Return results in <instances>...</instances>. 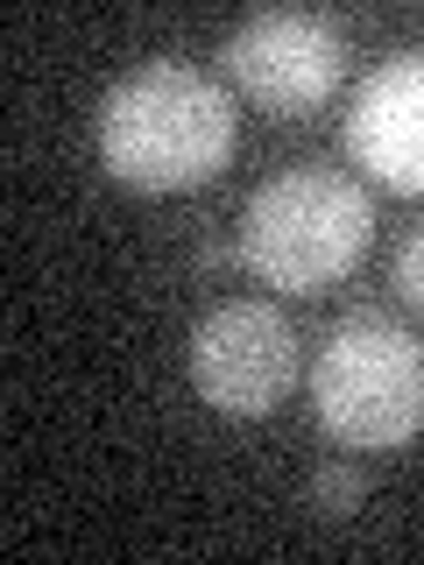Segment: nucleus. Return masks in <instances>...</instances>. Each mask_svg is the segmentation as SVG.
<instances>
[{
    "mask_svg": "<svg viewBox=\"0 0 424 565\" xmlns=\"http://www.w3.org/2000/svg\"><path fill=\"white\" fill-rule=\"evenodd\" d=\"M234 156V99L199 64H141L99 99V163L128 191L212 184Z\"/></svg>",
    "mask_w": 424,
    "mask_h": 565,
    "instance_id": "f257e3e1",
    "label": "nucleus"
},
{
    "mask_svg": "<svg viewBox=\"0 0 424 565\" xmlns=\"http://www.w3.org/2000/svg\"><path fill=\"white\" fill-rule=\"evenodd\" d=\"M311 509H318V516H332V523H340V516H353V509H361L368 502V473L361 467H353V459H326V467H318L311 473Z\"/></svg>",
    "mask_w": 424,
    "mask_h": 565,
    "instance_id": "0eeeda50",
    "label": "nucleus"
},
{
    "mask_svg": "<svg viewBox=\"0 0 424 565\" xmlns=\"http://www.w3.org/2000/svg\"><path fill=\"white\" fill-rule=\"evenodd\" d=\"M340 29L326 14H305V8H269V14H247V22L226 35V71L262 114L276 120H297L311 106L332 99L340 85Z\"/></svg>",
    "mask_w": 424,
    "mask_h": 565,
    "instance_id": "39448f33",
    "label": "nucleus"
},
{
    "mask_svg": "<svg viewBox=\"0 0 424 565\" xmlns=\"http://www.w3.org/2000/svg\"><path fill=\"white\" fill-rule=\"evenodd\" d=\"M396 290H403L411 311H424V226H411V234L396 241Z\"/></svg>",
    "mask_w": 424,
    "mask_h": 565,
    "instance_id": "6e6552de",
    "label": "nucleus"
},
{
    "mask_svg": "<svg viewBox=\"0 0 424 565\" xmlns=\"http://www.w3.org/2000/svg\"><path fill=\"white\" fill-rule=\"evenodd\" d=\"M347 149L382 191L424 199V50H396L361 78L347 114Z\"/></svg>",
    "mask_w": 424,
    "mask_h": 565,
    "instance_id": "423d86ee",
    "label": "nucleus"
},
{
    "mask_svg": "<svg viewBox=\"0 0 424 565\" xmlns=\"http://www.w3.org/2000/svg\"><path fill=\"white\" fill-rule=\"evenodd\" d=\"M311 411L347 452L411 446L424 424V340L389 311H347L311 361Z\"/></svg>",
    "mask_w": 424,
    "mask_h": 565,
    "instance_id": "7ed1b4c3",
    "label": "nucleus"
},
{
    "mask_svg": "<svg viewBox=\"0 0 424 565\" xmlns=\"http://www.w3.org/2000/svg\"><path fill=\"white\" fill-rule=\"evenodd\" d=\"M191 388L220 417H269L297 388V332L276 305L234 297L212 305L191 332Z\"/></svg>",
    "mask_w": 424,
    "mask_h": 565,
    "instance_id": "20e7f679",
    "label": "nucleus"
},
{
    "mask_svg": "<svg viewBox=\"0 0 424 565\" xmlns=\"http://www.w3.org/2000/svg\"><path fill=\"white\" fill-rule=\"evenodd\" d=\"M375 241V205L368 184L326 163H290L276 170L255 199L241 205V262L255 282H276L290 297L332 290L353 276V262Z\"/></svg>",
    "mask_w": 424,
    "mask_h": 565,
    "instance_id": "f03ea898",
    "label": "nucleus"
}]
</instances>
